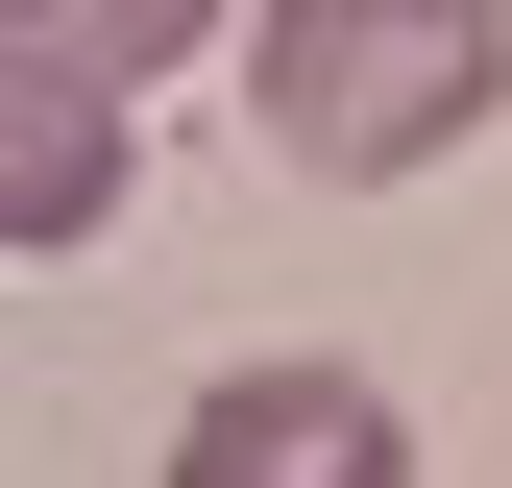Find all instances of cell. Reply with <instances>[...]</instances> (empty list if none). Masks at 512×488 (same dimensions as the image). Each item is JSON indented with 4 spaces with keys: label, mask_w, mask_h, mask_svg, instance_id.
Here are the masks:
<instances>
[{
    "label": "cell",
    "mask_w": 512,
    "mask_h": 488,
    "mask_svg": "<svg viewBox=\"0 0 512 488\" xmlns=\"http://www.w3.org/2000/svg\"><path fill=\"white\" fill-rule=\"evenodd\" d=\"M244 98H269L293 171L391 196V171L488 147V98H512V0H244Z\"/></svg>",
    "instance_id": "cell-1"
},
{
    "label": "cell",
    "mask_w": 512,
    "mask_h": 488,
    "mask_svg": "<svg viewBox=\"0 0 512 488\" xmlns=\"http://www.w3.org/2000/svg\"><path fill=\"white\" fill-rule=\"evenodd\" d=\"M171 488H415V415L366 366H220L171 415Z\"/></svg>",
    "instance_id": "cell-2"
},
{
    "label": "cell",
    "mask_w": 512,
    "mask_h": 488,
    "mask_svg": "<svg viewBox=\"0 0 512 488\" xmlns=\"http://www.w3.org/2000/svg\"><path fill=\"white\" fill-rule=\"evenodd\" d=\"M98 220H122V98H74V74L0 49V269H49V244H98Z\"/></svg>",
    "instance_id": "cell-3"
},
{
    "label": "cell",
    "mask_w": 512,
    "mask_h": 488,
    "mask_svg": "<svg viewBox=\"0 0 512 488\" xmlns=\"http://www.w3.org/2000/svg\"><path fill=\"white\" fill-rule=\"evenodd\" d=\"M244 0H0V49H25V74H74V98H147L171 49H220Z\"/></svg>",
    "instance_id": "cell-4"
}]
</instances>
